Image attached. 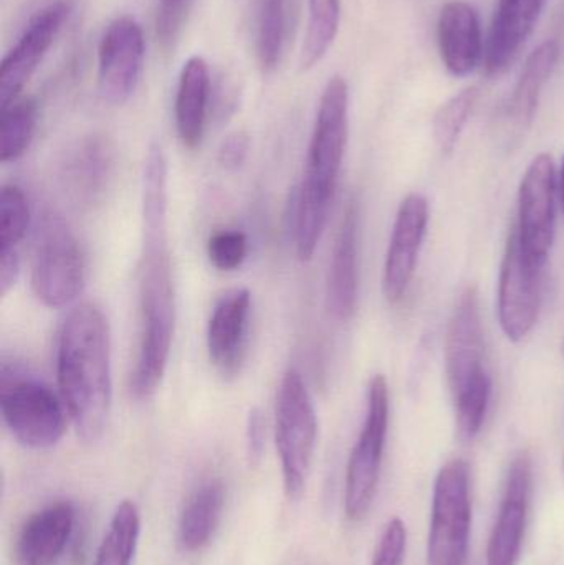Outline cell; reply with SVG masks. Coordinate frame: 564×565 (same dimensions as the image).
<instances>
[{"label": "cell", "mask_w": 564, "mask_h": 565, "mask_svg": "<svg viewBox=\"0 0 564 565\" xmlns=\"http://www.w3.org/2000/svg\"><path fill=\"white\" fill-rule=\"evenodd\" d=\"M444 365L453 401L480 379L490 375L486 367V331L476 285L464 288L450 312L444 342Z\"/></svg>", "instance_id": "obj_11"}, {"label": "cell", "mask_w": 564, "mask_h": 565, "mask_svg": "<svg viewBox=\"0 0 564 565\" xmlns=\"http://www.w3.org/2000/svg\"><path fill=\"white\" fill-rule=\"evenodd\" d=\"M479 89L466 88L440 106L434 116L433 135L443 154H453L464 128L476 108Z\"/></svg>", "instance_id": "obj_28"}, {"label": "cell", "mask_w": 564, "mask_h": 565, "mask_svg": "<svg viewBox=\"0 0 564 565\" xmlns=\"http://www.w3.org/2000/svg\"><path fill=\"white\" fill-rule=\"evenodd\" d=\"M184 2H188V0H184Z\"/></svg>", "instance_id": "obj_39"}, {"label": "cell", "mask_w": 564, "mask_h": 565, "mask_svg": "<svg viewBox=\"0 0 564 565\" xmlns=\"http://www.w3.org/2000/svg\"><path fill=\"white\" fill-rule=\"evenodd\" d=\"M248 254L247 235L241 231H219L209 238L207 257L212 267L234 271L244 265Z\"/></svg>", "instance_id": "obj_32"}, {"label": "cell", "mask_w": 564, "mask_h": 565, "mask_svg": "<svg viewBox=\"0 0 564 565\" xmlns=\"http://www.w3.org/2000/svg\"><path fill=\"white\" fill-rule=\"evenodd\" d=\"M30 225L29 201L22 189L6 184L0 192V252L17 250Z\"/></svg>", "instance_id": "obj_31"}, {"label": "cell", "mask_w": 564, "mask_h": 565, "mask_svg": "<svg viewBox=\"0 0 564 565\" xmlns=\"http://www.w3.org/2000/svg\"><path fill=\"white\" fill-rule=\"evenodd\" d=\"M76 511L68 501H55L33 513L23 523L17 540L20 565H55L65 553L73 531Z\"/></svg>", "instance_id": "obj_18"}, {"label": "cell", "mask_w": 564, "mask_h": 565, "mask_svg": "<svg viewBox=\"0 0 564 565\" xmlns=\"http://www.w3.org/2000/svg\"><path fill=\"white\" fill-rule=\"evenodd\" d=\"M562 352H563V358H564V338H563V344H562Z\"/></svg>", "instance_id": "obj_38"}, {"label": "cell", "mask_w": 564, "mask_h": 565, "mask_svg": "<svg viewBox=\"0 0 564 565\" xmlns=\"http://www.w3.org/2000/svg\"><path fill=\"white\" fill-rule=\"evenodd\" d=\"M141 536V514L132 501L116 507L92 565H132Z\"/></svg>", "instance_id": "obj_25"}, {"label": "cell", "mask_w": 564, "mask_h": 565, "mask_svg": "<svg viewBox=\"0 0 564 565\" xmlns=\"http://www.w3.org/2000/svg\"><path fill=\"white\" fill-rule=\"evenodd\" d=\"M350 129V92L343 76L327 83L308 148L304 181L295 192L290 232L301 262L313 258L330 214Z\"/></svg>", "instance_id": "obj_3"}, {"label": "cell", "mask_w": 564, "mask_h": 565, "mask_svg": "<svg viewBox=\"0 0 564 565\" xmlns=\"http://www.w3.org/2000/svg\"><path fill=\"white\" fill-rule=\"evenodd\" d=\"M546 0H499L489 42L486 68L490 76L502 75L522 49L542 15Z\"/></svg>", "instance_id": "obj_20"}, {"label": "cell", "mask_w": 564, "mask_h": 565, "mask_svg": "<svg viewBox=\"0 0 564 565\" xmlns=\"http://www.w3.org/2000/svg\"><path fill=\"white\" fill-rule=\"evenodd\" d=\"M145 60V35L132 17H118L103 32L98 46L99 92L121 105L135 93Z\"/></svg>", "instance_id": "obj_12"}, {"label": "cell", "mask_w": 564, "mask_h": 565, "mask_svg": "<svg viewBox=\"0 0 564 565\" xmlns=\"http://www.w3.org/2000/svg\"><path fill=\"white\" fill-rule=\"evenodd\" d=\"M533 493V463L526 451L517 455L507 475L499 516L487 547V565H519Z\"/></svg>", "instance_id": "obj_13"}, {"label": "cell", "mask_w": 564, "mask_h": 565, "mask_svg": "<svg viewBox=\"0 0 564 565\" xmlns=\"http://www.w3.org/2000/svg\"><path fill=\"white\" fill-rule=\"evenodd\" d=\"M70 12V0H56L30 20L0 66V108L20 98L43 56L55 42Z\"/></svg>", "instance_id": "obj_14"}, {"label": "cell", "mask_w": 564, "mask_h": 565, "mask_svg": "<svg viewBox=\"0 0 564 565\" xmlns=\"http://www.w3.org/2000/svg\"><path fill=\"white\" fill-rule=\"evenodd\" d=\"M30 268L33 291L49 308H65L82 295L85 254L72 228L55 212H45L36 224Z\"/></svg>", "instance_id": "obj_6"}, {"label": "cell", "mask_w": 564, "mask_h": 565, "mask_svg": "<svg viewBox=\"0 0 564 565\" xmlns=\"http://www.w3.org/2000/svg\"><path fill=\"white\" fill-rule=\"evenodd\" d=\"M390 427V385L383 374L368 384L366 417L350 455L344 480V513L360 523L370 513L380 483L384 445Z\"/></svg>", "instance_id": "obj_7"}, {"label": "cell", "mask_w": 564, "mask_h": 565, "mask_svg": "<svg viewBox=\"0 0 564 565\" xmlns=\"http://www.w3.org/2000/svg\"><path fill=\"white\" fill-rule=\"evenodd\" d=\"M558 58L560 45L555 40H546L526 58L509 103V121L515 131H525L532 125L543 89L552 78Z\"/></svg>", "instance_id": "obj_23"}, {"label": "cell", "mask_w": 564, "mask_h": 565, "mask_svg": "<svg viewBox=\"0 0 564 565\" xmlns=\"http://www.w3.org/2000/svg\"><path fill=\"white\" fill-rule=\"evenodd\" d=\"M558 189H560V205H562L563 217H564V159H563L562 169H560V174H558Z\"/></svg>", "instance_id": "obj_37"}, {"label": "cell", "mask_w": 564, "mask_h": 565, "mask_svg": "<svg viewBox=\"0 0 564 565\" xmlns=\"http://www.w3.org/2000/svg\"><path fill=\"white\" fill-rule=\"evenodd\" d=\"M115 172V149L108 139L92 136L66 159L63 181L76 201L93 204L103 198Z\"/></svg>", "instance_id": "obj_22"}, {"label": "cell", "mask_w": 564, "mask_h": 565, "mask_svg": "<svg viewBox=\"0 0 564 565\" xmlns=\"http://www.w3.org/2000/svg\"><path fill=\"white\" fill-rule=\"evenodd\" d=\"M225 507L224 484L205 481L184 504L179 518V543L188 553L204 550L214 540Z\"/></svg>", "instance_id": "obj_24"}, {"label": "cell", "mask_w": 564, "mask_h": 565, "mask_svg": "<svg viewBox=\"0 0 564 565\" xmlns=\"http://www.w3.org/2000/svg\"><path fill=\"white\" fill-rule=\"evenodd\" d=\"M39 106L33 98L20 96L3 106L0 119V161L3 164L22 158L35 135Z\"/></svg>", "instance_id": "obj_27"}, {"label": "cell", "mask_w": 564, "mask_h": 565, "mask_svg": "<svg viewBox=\"0 0 564 565\" xmlns=\"http://www.w3.org/2000/svg\"><path fill=\"white\" fill-rule=\"evenodd\" d=\"M358 238H360V205L351 199L338 228L327 280V306L331 315L340 321H348L357 311L358 291H360Z\"/></svg>", "instance_id": "obj_17"}, {"label": "cell", "mask_w": 564, "mask_h": 565, "mask_svg": "<svg viewBox=\"0 0 564 565\" xmlns=\"http://www.w3.org/2000/svg\"><path fill=\"white\" fill-rule=\"evenodd\" d=\"M252 296L245 288L228 289L212 309L207 324V351L215 371L225 379L241 374L247 352Z\"/></svg>", "instance_id": "obj_16"}, {"label": "cell", "mask_w": 564, "mask_h": 565, "mask_svg": "<svg viewBox=\"0 0 564 565\" xmlns=\"http://www.w3.org/2000/svg\"><path fill=\"white\" fill-rule=\"evenodd\" d=\"M558 172L549 152L530 162L519 189V221L513 225L520 247L533 264L546 267L556 235Z\"/></svg>", "instance_id": "obj_9"}, {"label": "cell", "mask_w": 564, "mask_h": 565, "mask_svg": "<svg viewBox=\"0 0 564 565\" xmlns=\"http://www.w3.org/2000/svg\"><path fill=\"white\" fill-rule=\"evenodd\" d=\"M437 32L447 72L457 78L470 75L483 56L482 29L477 10L462 0L446 3Z\"/></svg>", "instance_id": "obj_19"}, {"label": "cell", "mask_w": 564, "mask_h": 565, "mask_svg": "<svg viewBox=\"0 0 564 565\" xmlns=\"http://www.w3.org/2000/svg\"><path fill=\"white\" fill-rule=\"evenodd\" d=\"M406 550V524L400 518H394L384 527L383 536L374 553L373 565H404Z\"/></svg>", "instance_id": "obj_33"}, {"label": "cell", "mask_w": 564, "mask_h": 565, "mask_svg": "<svg viewBox=\"0 0 564 565\" xmlns=\"http://www.w3.org/2000/svg\"><path fill=\"white\" fill-rule=\"evenodd\" d=\"M251 151V139L245 132L227 136L219 148L217 161L225 171L235 172L247 161Z\"/></svg>", "instance_id": "obj_34"}, {"label": "cell", "mask_w": 564, "mask_h": 565, "mask_svg": "<svg viewBox=\"0 0 564 565\" xmlns=\"http://www.w3.org/2000/svg\"><path fill=\"white\" fill-rule=\"evenodd\" d=\"M429 225V202L419 192H413L401 202L391 234L383 270V295L390 305H396L406 295L421 248Z\"/></svg>", "instance_id": "obj_15"}, {"label": "cell", "mask_w": 564, "mask_h": 565, "mask_svg": "<svg viewBox=\"0 0 564 565\" xmlns=\"http://www.w3.org/2000/svg\"><path fill=\"white\" fill-rule=\"evenodd\" d=\"M318 418L313 398L297 369L281 379L275 408V444L288 500H300L317 450Z\"/></svg>", "instance_id": "obj_5"}, {"label": "cell", "mask_w": 564, "mask_h": 565, "mask_svg": "<svg viewBox=\"0 0 564 565\" xmlns=\"http://www.w3.org/2000/svg\"><path fill=\"white\" fill-rule=\"evenodd\" d=\"M56 375L76 434L95 444L105 434L111 414V338L108 319L92 302L66 315L56 342Z\"/></svg>", "instance_id": "obj_2"}, {"label": "cell", "mask_w": 564, "mask_h": 565, "mask_svg": "<svg viewBox=\"0 0 564 565\" xmlns=\"http://www.w3.org/2000/svg\"><path fill=\"white\" fill-rule=\"evenodd\" d=\"M139 348L129 391L148 401L168 369L175 329V292L168 241V159L155 142L142 174V247L139 258Z\"/></svg>", "instance_id": "obj_1"}, {"label": "cell", "mask_w": 564, "mask_h": 565, "mask_svg": "<svg viewBox=\"0 0 564 565\" xmlns=\"http://www.w3.org/2000/svg\"><path fill=\"white\" fill-rule=\"evenodd\" d=\"M472 524L470 471L464 460L444 465L434 483L429 565H467Z\"/></svg>", "instance_id": "obj_8"}, {"label": "cell", "mask_w": 564, "mask_h": 565, "mask_svg": "<svg viewBox=\"0 0 564 565\" xmlns=\"http://www.w3.org/2000/svg\"><path fill=\"white\" fill-rule=\"evenodd\" d=\"M341 0H308L307 33L301 45V70H311L327 56L337 40Z\"/></svg>", "instance_id": "obj_26"}, {"label": "cell", "mask_w": 564, "mask_h": 565, "mask_svg": "<svg viewBox=\"0 0 564 565\" xmlns=\"http://www.w3.org/2000/svg\"><path fill=\"white\" fill-rule=\"evenodd\" d=\"M546 267L533 264L510 232L500 267L497 312L500 328L512 342H522L535 329L545 295Z\"/></svg>", "instance_id": "obj_10"}, {"label": "cell", "mask_w": 564, "mask_h": 565, "mask_svg": "<svg viewBox=\"0 0 564 565\" xmlns=\"http://www.w3.org/2000/svg\"><path fill=\"white\" fill-rule=\"evenodd\" d=\"M0 411L10 434L23 447L46 450L65 434L63 398L45 382L9 362L0 367Z\"/></svg>", "instance_id": "obj_4"}, {"label": "cell", "mask_w": 564, "mask_h": 565, "mask_svg": "<svg viewBox=\"0 0 564 565\" xmlns=\"http://www.w3.org/2000/svg\"><path fill=\"white\" fill-rule=\"evenodd\" d=\"M247 457L251 465H258L264 458L265 444H267V422L258 408H252L247 417Z\"/></svg>", "instance_id": "obj_35"}, {"label": "cell", "mask_w": 564, "mask_h": 565, "mask_svg": "<svg viewBox=\"0 0 564 565\" xmlns=\"http://www.w3.org/2000/svg\"><path fill=\"white\" fill-rule=\"evenodd\" d=\"M19 250L0 252V295L7 296L19 280Z\"/></svg>", "instance_id": "obj_36"}, {"label": "cell", "mask_w": 564, "mask_h": 565, "mask_svg": "<svg viewBox=\"0 0 564 565\" xmlns=\"http://www.w3.org/2000/svg\"><path fill=\"white\" fill-rule=\"evenodd\" d=\"M211 106V73L201 56H192L182 66L175 93V126L179 139L195 149L204 138Z\"/></svg>", "instance_id": "obj_21"}, {"label": "cell", "mask_w": 564, "mask_h": 565, "mask_svg": "<svg viewBox=\"0 0 564 565\" xmlns=\"http://www.w3.org/2000/svg\"><path fill=\"white\" fill-rule=\"evenodd\" d=\"M492 397V379L490 375L467 388L459 397L454 398L457 437L462 441H472L482 430Z\"/></svg>", "instance_id": "obj_30"}, {"label": "cell", "mask_w": 564, "mask_h": 565, "mask_svg": "<svg viewBox=\"0 0 564 565\" xmlns=\"http://www.w3.org/2000/svg\"><path fill=\"white\" fill-rule=\"evenodd\" d=\"M287 29V0H262L258 15L257 55L265 73L280 63Z\"/></svg>", "instance_id": "obj_29"}]
</instances>
